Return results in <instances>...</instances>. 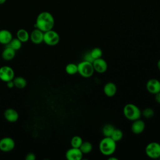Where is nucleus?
<instances>
[{
    "instance_id": "obj_31",
    "label": "nucleus",
    "mask_w": 160,
    "mask_h": 160,
    "mask_svg": "<svg viewBox=\"0 0 160 160\" xmlns=\"http://www.w3.org/2000/svg\"><path fill=\"white\" fill-rule=\"evenodd\" d=\"M6 83H7V86H8V88H12L13 87H14V82H13L12 80L9 81L7 82Z\"/></svg>"
},
{
    "instance_id": "obj_12",
    "label": "nucleus",
    "mask_w": 160,
    "mask_h": 160,
    "mask_svg": "<svg viewBox=\"0 0 160 160\" xmlns=\"http://www.w3.org/2000/svg\"><path fill=\"white\" fill-rule=\"evenodd\" d=\"M44 32L38 28H35L32 31L29 35V39L34 44H40L43 42Z\"/></svg>"
},
{
    "instance_id": "obj_2",
    "label": "nucleus",
    "mask_w": 160,
    "mask_h": 160,
    "mask_svg": "<svg viewBox=\"0 0 160 160\" xmlns=\"http://www.w3.org/2000/svg\"><path fill=\"white\" fill-rule=\"evenodd\" d=\"M116 149V142L111 137H104L99 144V149L101 153L104 156L112 155Z\"/></svg>"
},
{
    "instance_id": "obj_1",
    "label": "nucleus",
    "mask_w": 160,
    "mask_h": 160,
    "mask_svg": "<svg viewBox=\"0 0 160 160\" xmlns=\"http://www.w3.org/2000/svg\"><path fill=\"white\" fill-rule=\"evenodd\" d=\"M54 23V18L52 14L48 11H43L40 12L37 16L34 26L36 28L44 32L52 29Z\"/></svg>"
},
{
    "instance_id": "obj_3",
    "label": "nucleus",
    "mask_w": 160,
    "mask_h": 160,
    "mask_svg": "<svg viewBox=\"0 0 160 160\" xmlns=\"http://www.w3.org/2000/svg\"><path fill=\"white\" fill-rule=\"evenodd\" d=\"M123 114L128 120L133 121L141 118V111L136 104L128 103L124 106Z\"/></svg>"
},
{
    "instance_id": "obj_7",
    "label": "nucleus",
    "mask_w": 160,
    "mask_h": 160,
    "mask_svg": "<svg viewBox=\"0 0 160 160\" xmlns=\"http://www.w3.org/2000/svg\"><path fill=\"white\" fill-rule=\"evenodd\" d=\"M14 71L12 68L8 66H3L0 68V79L5 82L13 80Z\"/></svg>"
},
{
    "instance_id": "obj_6",
    "label": "nucleus",
    "mask_w": 160,
    "mask_h": 160,
    "mask_svg": "<svg viewBox=\"0 0 160 160\" xmlns=\"http://www.w3.org/2000/svg\"><path fill=\"white\" fill-rule=\"evenodd\" d=\"M60 41V36L59 34L52 30L51 29L49 31H46L44 32V38L43 42L49 46H54L57 45Z\"/></svg>"
},
{
    "instance_id": "obj_22",
    "label": "nucleus",
    "mask_w": 160,
    "mask_h": 160,
    "mask_svg": "<svg viewBox=\"0 0 160 160\" xmlns=\"http://www.w3.org/2000/svg\"><path fill=\"white\" fill-rule=\"evenodd\" d=\"M65 71L69 75H74L78 72V64L69 63L65 67Z\"/></svg>"
},
{
    "instance_id": "obj_5",
    "label": "nucleus",
    "mask_w": 160,
    "mask_h": 160,
    "mask_svg": "<svg viewBox=\"0 0 160 160\" xmlns=\"http://www.w3.org/2000/svg\"><path fill=\"white\" fill-rule=\"evenodd\" d=\"M145 153L151 159H159L160 158V144L157 142H151L145 148Z\"/></svg>"
},
{
    "instance_id": "obj_33",
    "label": "nucleus",
    "mask_w": 160,
    "mask_h": 160,
    "mask_svg": "<svg viewBox=\"0 0 160 160\" xmlns=\"http://www.w3.org/2000/svg\"><path fill=\"white\" fill-rule=\"evenodd\" d=\"M6 0H0V5L4 4L6 2Z\"/></svg>"
},
{
    "instance_id": "obj_19",
    "label": "nucleus",
    "mask_w": 160,
    "mask_h": 160,
    "mask_svg": "<svg viewBox=\"0 0 160 160\" xmlns=\"http://www.w3.org/2000/svg\"><path fill=\"white\" fill-rule=\"evenodd\" d=\"M13 82L14 86L18 89H23L26 86L27 82L25 78L21 76H17L14 77L13 79Z\"/></svg>"
},
{
    "instance_id": "obj_29",
    "label": "nucleus",
    "mask_w": 160,
    "mask_h": 160,
    "mask_svg": "<svg viewBox=\"0 0 160 160\" xmlns=\"http://www.w3.org/2000/svg\"><path fill=\"white\" fill-rule=\"evenodd\" d=\"M36 155L33 152H29L28 153L26 156L25 157L26 160H35L36 159Z\"/></svg>"
},
{
    "instance_id": "obj_28",
    "label": "nucleus",
    "mask_w": 160,
    "mask_h": 160,
    "mask_svg": "<svg viewBox=\"0 0 160 160\" xmlns=\"http://www.w3.org/2000/svg\"><path fill=\"white\" fill-rule=\"evenodd\" d=\"M84 61H88V62H92L94 61V59L91 56V53H90V51H88L87 52H86L84 55Z\"/></svg>"
},
{
    "instance_id": "obj_10",
    "label": "nucleus",
    "mask_w": 160,
    "mask_h": 160,
    "mask_svg": "<svg viewBox=\"0 0 160 160\" xmlns=\"http://www.w3.org/2000/svg\"><path fill=\"white\" fill-rule=\"evenodd\" d=\"M65 156L68 160H81L82 158L83 154L79 148L71 147L67 150Z\"/></svg>"
},
{
    "instance_id": "obj_15",
    "label": "nucleus",
    "mask_w": 160,
    "mask_h": 160,
    "mask_svg": "<svg viewBox=\"0 0 160 160\" xmlns=\"http://www.w3.org/2000/svg\"><path fill=\"white\" fill-rule=\"evenodd\" d=\"M104 94L108 97H113L117 92V86L112 82H108L106 83L103 88Z\"/></svg>"
},
{
    "instance_id": "obj_16",
    "label": "nucleus",
    "mask_w": 160,
    "mask_h": 160,
    "mask_svg": "<svg viewBox=\"0 0 160 160\" xmlns=\"http://www.w3.org/2000/svg\"><path fill=\"white\" fill-rule=\"evenodd\" d=\"M12 39V33L8 29L0 30V44L8 45Z\"/></svg>"
},
{
    "instance_id": "obj_34",
    "label": "nucleus",
    "mask_w": 160,
    "mask_h": 160,
    "mask_svg": "<svg viewBox=\"0 0 160 160\" xmlns=\"http://www.w3.org/2000/svg\"><path fill=\"white\" fill-rule=\"evenodd\" d=\"M109 159H114V160H118V159L116 158H114V157H110V158H108Z\"/></svg>"
},
{
    "instance_id": "obj_8",
    "label": "nucleus",
    "mask_w": 160,
    "mask_h": 160,
    "mask_svg": "<svg viewBox=\"0 0 160 160\" xmlns=\"http://www.w3.org/2000/svg\"><path fill=\"white\" fill-rule=\"evenodd\" d=\"M15 147L14 139L10 137H4L0 139V151L8 152H10Z\"/></svg>"
},
{
    "instance_id": "obj_18",
    "label": "nucleus",
    "mask_w": 160,
    "mask_h": 160,
    "mask_svg": "<svg viewBox=\"0 0 160 160\" xmlns=\"http://www.w3.org/2000/svg\"><path fill=\"white\" fill-rule=\"evenodd\" d=\"M29 34L25 29H19L16 33L17 38L22 42H26L29 39Z\"/></svg>"
},
{
    "instance_id": "obj_24",
    "label": "nucleus",
    "mask_w": 160,
    "mask_h": 160,
    "mask_svg": "<svg viewBox=\"0 0 160 160\" xmlns=\"http://www.w3.org/2000/svg\"><path fill=\"white\" fill-rule=\"evenodd\" d=\"M22 43V42L16 38H12V40L10 41V42L6 46H9L11 48H12L14 50L18 51L21 48Z\"/></svg>"
},
{
    "instance_id": "obj_9",
    "label": "nucleus",
    "mask_w": 160,
    "mask_h": 160,
    "mask_svg": "<svg viewBox=\"0 0 160 160\" xmlns=\"http://www.w3.org/2000/svg\"><path fill=\"white\" fill-rule=\"evenodd\" d=\"M146 88L149 93L155 94L160 92V81L155 78L150 79L146 84Z\"/></svg>"
},
{
    "instance_id": "obj_21",
    "label": "nucleus",
    "mask_w": 160,
    "mask_h": 160,
    "mask_svg": "<svg viewBox=\"0 0 160 160\" xmlns=\"http://www.w3.org/2000/svg\"><path fill=\"white\" fill-rule=\"evenodd\" d=\"M92 144L89 141H83L79 147L82 154H89L92 151Z\"/></svg>"
},
{
    "instance_id": "obj_30",
    "label": "nucleus",
    "mask_w": 160,
    "mask_h": 160,
    "mask_svg": "<svg viewBox=\"0 0 160 160\" xmlns=\"http://www.w3.org/2000/svg\"><path fill=\"white\" fill-rule=\"evenodd\" d=\"M154 99L156 102L160 104V92L154 94Z\"/></svg>"
},
{
    "instance_id": "obj_14",
    "label": "nucleus",
    "mask_w": 160,
    "mask_h": 160,
    "mask_svg": "<svg viewBox=\"0 0 160 160\" xmlns=\"http://www.w3.org/2000/svg\"><path fill=\"white\" fill-rule=\"evenodd\" d=\"M4 116L6 120L9 122H15L19 119V114L16 110L12 108H8L5 110Z\"/></svg>"
},
{
    "instance_id": "obj_4",
    "label": "nucleus",
    "mask_w": 160,
    "mask_h": 160,
    "mask_svg": "<svg viewBox=\"0 0 160 160\" xmlns=\"http://www.w3.org/2000/svg\"><path fill=\"white\" fill-rule=\"evenodd\" d=\"M78 72L85 78L91 77L94 72L92 63L82 60L78 64Z\"/></svg>"
},
{
    "instance_id": "obj_20",
    "label": "nucleus",
    "mask_w": 160,
    "mask_h": 160,
    "mask_svg": "<svg viewBox=\"0 0 160 160\" xmlns=\"http://www.w3.org/2000/svg\"><path fill=\"white\" fill-rule=\"evenodd\" d=\"M115 129V127L111 124H106L102 128V133L104 137H111L112 133Z\"/></svg>"
},
{
    "instance_id": "obj_11",
    "label": "nucleus",
    "mask_w": 160,
    "mask_h": 160,
    "mask_svg": "<svg viewBox=\"0 0 160 160\" xmlns=\"http://www.w3.org/2000/svg\"><path fill=\"white\" fill-rule=\"evenodd\" d=\"M94 71L98 73H104L108 69V63L103 58L96 59L92 62Z\"/></svg>"
},
{
    "instance_id": "obj_23",
    "label": "nucleus",
    "mask_w": 160,
    "mask_h": 160,
    "mask_svg": "<svg viewBox=\"0 0 160 160\" xmlns=\"http://www.w3.org/2000/svg\"><path fill=\"white\" fill-rule=\"evenodd\" d=\"M111 138L115 141L118 142L120 141L123 138V132L120 129L115 128L113 132L112 133Z\"/></svg>"
},
{
    "instance_id": "obj_17",
    "label": "nucleus",
    "mask_w": 160,
    "mask_h": 160,
    "mask_svg": "<svg viewBox=\"0 0 160 160\" xmlns=\"http://www.w3.org/2000/svg\"><path fill=\"white\" fill-rule=\"evenodd\" d=\"M16 55V51L12 48L9 47V46H6V47L4 49L2 52V58L4 60L9 61L12 60Z\"/></svg>"
},
{
    "instance_id": "obj_25",
    "label": "nucleus",
    "mask_w": 160,
    "mask_h": 160,
    "mask_svg": "<svg viewBox=\"0 0 160 160\" xmlns=\"http://www.w3.org/2000/svg\"><path fill=\"white\" fill-rule=\"evenodd\" d=\"M82 142H83V141H82V139L81 138V137H80L79 136H74L71 138L70 144H71V147H72V148H79L81 144L82 143Z\"/></svg>"
},
{
    "instance_id": "obj_27",
    "label": "nucleus",
    "mask_w": 160,
    "mask_h": 160,
    "mask_svg": "<svg viewBox=\"0 0 160 160\" xmlns=\"http://www.w3.org/2000/svg\"><path fill=\"white\" fill-rule=\"evenodd\" d=\"M90 53H91V55L93 58L94 59L102 58V54H103L102 49L99 48H98V47L92 49L90 51Z\"/></svg>"
},
{
    "instance_id": "obj_26",
    "label": "nucleus",
    "mask_w": 160,
    "mask_h": 160,
    "mask_svg": "<svg viewBox=\"0 0 160 160\" xmlns=\"http://www.w3.org/2000/svg\"><path fill=\"white\" fill-rule=\"evenodd\" d=\"M141 115L146 119H150L154 116V111L151 108H146L141 111Z\"/></svg>"
},
{
    "instance_id": "obj_13",
    "label": "nucleus",
    "mask_w": 160,
    "mask_h": 160,
    "mask_svg": "<svg viewBox=\"0 0 160 160\" xmlns=\"http://www.w3.org/2000/svg\"><path fill=\"white\" fill-rule=\"evenodd\" d=\"M131 130L135 134L142 133L145 129V122L140 118L132 121Z\"/></svg>"
},
{
    "instance_id": "obj_32",
    "label": "nucleus",
    "mask_w": 160,
    "mask_h": 160,
    "mask_svg": "<svg viewBox=\"0 0 160 160\" xmlns=\"http://www.w3.org/2000/svg\"><path fill=\"white\" fill-rule=\"evenodd\" d=\"M157 67H158L159 71H160V59L158 60V61L157 62Z\"/></svg>"
}]
</instances>
